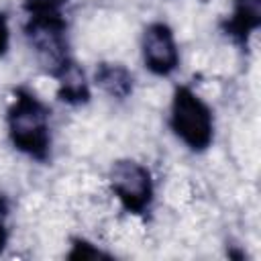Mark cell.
<instances>
[{"instance_id": "6da1fadb", "label": "cell", "mask_w": 261, "mask_h": 261, "mask_svg": "<svg viewBox=\"0 0 261 261\" xmlns=\"http://www.w3.org/2000/svg\"><path fill=\"white\" fill-rule=\"evenodd\" d=\"M6 130L12 147L45 163L51 155V108L29 88L18 86L6 112Z\"/></svg>"}, {"instance_id": "7a4b0ae2", "label": "cell", "mask_w": 261, "mask_h": 261, "mask_svg": "<svg viewBox=\"0 0 261 261\" xmlns=\"http://www.w3.org/2000/svg\"><path fill=\"white\" fill-rule=\"evenodd\" d=\"M22 33L29 49L35 55V61L47 75L55 77L73 59L69 53L67 20L61 12L29 14Z\"/></svg>"}, {"instance_id": "3957f363", "label": "cell", "mask_w": 261, "mask_h": 261, "mask_svg": "<svg viewBox=\"0 0 261 261\" xmlns=\"http://www.w3.org/2000/svg\"><path fill=\"white\" fill-rule=\"evenodd\" d=\"M169 128L190 151L204 153L214 143L212 108L190 86H177L169 106Z\"/></svg>"}, {"instance_id": "277c9868", "label": "cell", "mask_w": 261, "mask_h": 261, "mask_svg": "<svg viewBox=\"0 0 261 261\" xmlns=\"http://www.w3.org/2000/svg\"><path fill=\"white\" fill-rule=\"evenodd\" d=\"M108 184L114 198L128 214L143 216L155 200V181L147 165L137 159H116L108 171Z\"/></svg>"}, {"instance_id": "5b68a950", "label": "cell", "mask_w": 261, "mask_h": 261, "mask_svg": "<svg viewBox=\"0 0 261 261\" xmlns=\"http://www.w3.org/2000/svg\"><path fill=\"white\" fill-rule=\"evenodd\" d=\"M141 53L145 67L157 77H167L179 67V47L173 29L163 20H153L145 27Z\"/></svg>"}, {"instance_id": "8992f818", "label": "cell", "mask_w": 261, "mask_h": 261, "mask_svg": "<svg viewBox=\"0 0 261 261\" xmlns=\"http://www.w3.org/2000/svg\"><path fill=\"white\" fill-rule=\"evenodd\" d=\"M261 27V0H232V12L222 22V31L241 49L249 47L251 37Z\"/></svg>"}, {"instance_id": "52a82bcc", "label": "cell", "mask_w": 261, "mask_h": 261, "mask_svg": "<svg viewBox=\"0 0 261 261\" xmlns=\"http://www.w3.org/2000/svg\"><path fill=\"white\" fill-rule=\"evenodd\" d=\"M94 84L114 100H126L135 90L133 71L118 61H102L94 69Z\"/></svg>"}, {"instance_id": "ba28073f", "label": "cell", "mask_w": 261, "mask_h": 261, "mask_svg": "<svg viewBox=\"0 0 261 261\" xmlns=\"http://www.w3.org/2000/svg\"><path fill=\"white\" fill-rule=\"evenodd\" d=\"M53 80L57 82V98L61 102L69 106H82L90 102L92 98L90 82L86 77V71L75 59H71Z\"/></svg>"}, {"instance_id": "9c48e42d", "label": "cell", "mask_w": 261, "mask_h": 261, "mask_svg": "<svg viewBox=\"0 0 261 261\" xmlns=\"http://www.w3.org/2000/svg\"><path fill=\"white\" fill-rule=\"evenodd\" d=\"M67 259H112V255L82 237H73L71 251L67 253Z\"/></svg>"}, {"instance_id": "30bf717a", "label": "cell", "mask_w": 261, "mask_h": 261, "mask_svg": "<svg viewBox=\"0 0 261 261\" xmlns=\"http://www.w3.org/2000/svg\"><path fill=\"white\" fill-rule=\"evenodd\" d=\"M69 0H24V10L27 14L35 12H61V8Z\"/></svg>"}, {"instance_id": "8fae6325", "label": "cell", "mask_w": 261, "mask_h": 261, "mask_svg": "<svg viewBox=\"0 0 261 261\" xmlns=\"http://www.w3.org/2000/svg\"><path fill=\"white\" fill-rule=\"evenodd\" d=\"M8 216H10L8 200L0 194V253L8 245Z\"/></svg>"}, {"instance_id": "7c38bea8", "label": "cell", "mask_w": 261, "mask_h": 261, "mask_svg": "<svg viewBox=\"0 0 261 261\" xmlns=\"http://www.w3.org/2000/svg\"><path fill=\"white\" fill-rule=\"evenodd\" d=\"M10 49V27L6 12L0 10V57H4Z\"/></svg>"}]
</instances>
